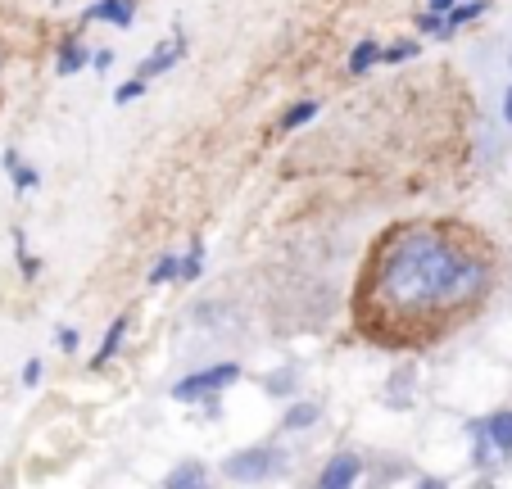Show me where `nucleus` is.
<instances>
[{"label":"nucleus","instance_id":"obj_1","mask_svg":"<svg viewBox=\"0 0 512 489\" xmlns=\"http://www.w3.org/2000/svg\"><path fill=\"white\" fill-rule=\"evenodd\" d=\"M494 286V254L454 222H413L381 236L358 281V322L386 340H431L458 326Z\"/></svg>","mask_w":512,"mask_h":489},{"label":"nucleus","instance_id":"obj_2","mask_svg":"<svg viewBox=\"0 0 512 489\" xmlns=\"http://www.w3.org/2000/svg\"><path fill=\"white\" fill-rule=\"evenodd\" d=\"M236 376H241V367H236V363L204 367V372H195V376H182V381L173 385V399L191 403V399H204V394H218V390H223V385H232Z\"/></svg>","mask_w":512,"mask_h":489},{"label":"nucleus","instance_id":"obj_3","mask_svg":"<svg viewBox=\"0 0 512 489\" xmlns=\"http://www.w3.org/2000/svg\"><path fill=\"white\" fill-rule=\"evenodd\" d=\"M277 471H286V453L281 449H245L227 462V476L232 480H268Z\"/></svg>","mask_w":512,"mask_h":489},{"label":"nucleus","instance_id":"obj_4","mask_svg":"<svg viewBox=\"0 0 512 489\" xmlns=\"http://www.w3.org/2000/svg\"><path fill=\"white\" fill-rule=\"evenodd\" d=\"M182 59H186V37H168V41H159V46L150 50V59H141V64H136V77L155 82L159 73H168V68L182 64Z\"/></svg>","mask_w":512,"mask_h":489},{"label":"nucleus","instance_id":"obj_5","mask_svg":"<svg viewBox=\"0 0 512 489\" xmlns=\"http://www.w3.org/2000/svg\"><path fill=\"white\" fill-rule=\"evenodd\" d=\"M363 476V467H358L354 453H336V458L322 467V480L318 489H354V480Z\"/></svg>","mask_w":512,"mask_h":489},{"label":"nucleus","instance_id":"obj_6","mask_svg":"<svg viewBox=\"0 0 512 489\" xmlns=\"http://www.w3.org/2000/svg\"><path fill=\"white\" fill-rule=\"evenodd\" d=\"M82 19L87 23H114V28H132L136 23V0H96Z\"/></svg>","mask_w":512,"mask_h":489},{"label":"nucleus","instance_id":"obj_7","mask_svg":"<svg viewBox=\"0 0 512 489\" xmlns=\"http://www.w3.org/2000/svg\"><path fill=\"white\" fill-rule=\"evenodd\" d=\"M91 64V50L82 46L78 37H68V41H59V50H55V73L59 77H73V73H82V68Z\"/></svg>","mask_w":512,"mask_h":489},{"label":"nucleus","instance_id":"obj_8","mask_svg":"<svg viewBox=\"0 0 512 489\" xmlns=\"http://www.w3.org/2000/svg\"><path fill=\"white\" fill-rule=\"evenodd\" d=\"M485 440L494 444V453H503V458H512V413H494L481 422Z\"/></svg>","mask_w":512,"mask_h":489},{"label":"nucleus","instance_id":"obj_9","mask_svg":"<svg viewBox=\"0 0 512 489\" xmlns=\"http://www.w3.org/2000/svg\"><path fill=\"white\" fill-rule=\"evenodd\" d=\"M485 10H490V0H458L454 10L445 14V32H449V37H454L458 28H467V23H476Z\"/></svg>","mask_w":512,"mask_h":489},{"label":"nucleus","instance_id":"obj_10","mask_svg":"<svg viewBox=\"0 0 512 489\" xmlns=\"http://www.w3.org/2000/svg\"><path fill=\"white\" fill-rule=\"evenodd\" d=\"M164 485H168V489H209V476H204L200 462H182V467L168 471Z\"/></svg>","mask_w":512,"mask_h":489},{"label":"nucleus","instance_id":"obj_11","mask_svg":"<svg viewBox=\"0 0 512 489\" xmlns=\"http://www.w3.org/2000/svg\"><path fill=\"white\" fill-rule=\"evenodd\" d=\"M123 336H127V317H114V326L105 331V340H100V349H96V358H91V367H105L109 358L118 354V345H123Z\"/></svg>","mask_w":512,"mask_h":489},{"label":"nucleus","instance_id":"obj_12","mask_svg":"<svg viewBox=\"0 0 512 489\" xmlns=\"http://www.w3.org/2000/svg\"><path fill=\"white\" fill-rule=\"evenodd\" d=\"M381 55H386V46H381V41H358L354 55H349V73H368V68H377Z\"/></svg>","mask_w":512,"mask_h":489},{"label":"nucleus","instance_id":"obj_13","mask_svg":"<svg viewBox=\"0 0 512 489\" xmlns=\"http://www.w3.org/2000/svg\"><path fill=\"white\" fill-rule=\"evenodd\" d=\"M313 118H318V100H300V105H290L286 114H281V132H300Z\"/></svg>","mask_w":512,"mask_h":489},{"label":"nucleus","instance_id":"obj_14","mask_svg":"<svg viewBox=\"0 0 512 489\" xmlns=\"http://www.w3.org/2000/svg\"><path fill=\"white\" fill-rule=\"evenodd\" d=\"M5 168H10V177H14V191H32V186L41 182V177H37V168H28V163L19 159V150H10V154H5Z\"/></svg>","mask_w":512,"mask_h":489},{"label":"nucleus","instance_id":"obj_15","mask_svg":"<svg viewBox=\"0 0 512 489\" xmlns=\"http://www.w3.org/2000/svg\"><path fill=\"white\" fill-rule=\"evenodd\" d=\"M164 281H182V259H177V254H164V259L150 268V286H164Z\"/></svg>","mask_w":512,"mask_h":489},{"label":"nucleus","instance_id":"obj_16","mask_svg":"<svg viewBox=\"0 0 512 489\" xmlns=\"http://www.w3.org/2000/svg\"><path fill=\"white\" fill-rule=\"evenodd\" d=\"M413 55H422V41H395V46H386V64H404V59H413Z\"/></svg>","mask_w":512,"mask_h":489},{"label":"nucleus","instance_id":"obj_17","mask_svg":"<svg viewBox=\"0 0 512 489\" xmlns=\"http://www.w3.org/2000/svg\"><path fill=\"white\" fill-rule=\"evenodd\" d=\"M145 91H150V82L132 73V77H127V82H123V87H118V105H132V100H141Z\"/></svg>","mask_w":512,"mask_h":489},{"label":"nucleus","instance_id":"obj_18","mask_svg":"<svg viewBox=\"0 0 512 489\" xmlns=\"http://www.w3.org/2000/svg\"><path fill=\"white\" fill-rule=\"evenodd\" d=\"M200 272H204V245H200V240H195V245H191V254H186V259H182V281H195V277H200Z\"/></svg>","mask_w":512,"mask_h":489},{"label":"nucleus","instance_id":"obj_19","mask_svg":"<svg viewBox=\"0 0 512 489\" xmlns=\"http://www.w3.org/2000/svg\"><path fill=\"white\" fill-rule=\"evenodd\" d=\"M313 422H318V408H313V403H295L286 413V426H295V431H300V426H313Z\"/></svg>","mask_w":512,"mask_h":489},{"label":"nucleus","instance_id":"obj_20","mask_svg":"<svg viewBox=\"0 0 512 489\" xmlns=\"http://www.w3.org/2000/svg\"><path fill=\"white\" fill-rule=\"evenodd\" d=\"M59 349H64V354L78 349V331H73V326H59Z\"/></svg>","mask_w":512,"mask_h":489},{"label":"nucleus","instance_id":"obj_21","mask_svg":"<svg viewBox=\"0 0 512 489\" xmlns=\"http://www.w3.org/2000/svg\"><path fill=\"white\" fill-rule=\"evenodd\" d=\"M109 64H114V50H96V55H91V68H96V73H109Z\"/></svg>","mask_w":512,"mask_h":489},{"label":"nucleus","instance_id":"obj_22","mask_svg":"<svg viewBox=\"0 0 512 489\" xmlns=\"http://www.w3.org/2000/svg\"><path fill=\"white\" fill-rule=\"evenodd\" d=\"M37 381H41V363H37V358H32V363L23 367V385H37Z\"/></svg>","mask_w":512,"mask_h":489},{"label":"nucleus","instance_id":"obj_23","mask_svg":"<svg viewBox=\"0 0 512 489\" xmlns=\"http://www.w3.org/2000/svg\"><path fill=\"white\" fill-rule=\"evenodd\" d=\"M503 123L512 127V82H508V91H503Z\"/></svg>","mask_w":512,"mask_h":489},{"label":"nucleus","instance_id":"obj_24","mask_svg":"<svg viewBox=\"0 0 512 489\" xmlns=\"http://www.w3.org/2000/svg\"><path fill=\"white\" fill-rule=\"evenodd\" d=\"M417 489H449V485H445V480H422Z\"/></svg>","mask_w":512,"mask_h":489},{"label":"nucleus","instance_id":"obj_25","mask_svg":"<svg viewBox=\"0 0 512 489\" xmlns=\"http://www.w3.org/2000/svg\"><path fill=\"white\" fill-rule=\"evenodd\" d=\"M508 64H512V50H508Z\"/></svg>","mask_w":512,"mask_h":489}]
</instances>
